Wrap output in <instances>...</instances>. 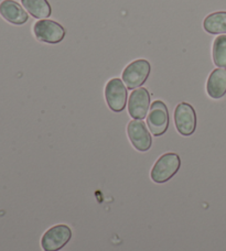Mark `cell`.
Listing matches in <instances>:
<instances>
[{"label":"cell","mask_w":226,"mask_h":251,"mask_svg":"<svg viewBox=\"0 0 226 251\" xmlns=\"http://www.w3.org/2000/svg\"><path fill=\"white\" fill-rule=\"evenodd\" d=\"M181 167L180 156L173 152L165 153L156 161L151 170V178L155 183L162 184L172 178Z\"/></svg>","instance_id":"cell-1"},{"label":"cell","mask_w":226,"mask_h":251,"mask_svg":"<svg viewBox=\"0 0 226 251\" xmlns=\"http://www.w3.org/2000/svg\"><path fill=\"white\" fill-rule=\"evenodd\" d=\"M150 63L144 59H139L126 66L123 72V82L128 89H135L144 84L150 74Z\"/></svg>","instance_id":"cell-2"},{"label":"cell","mask_w":226,"mask_h":251,"mask_svg":"<svg viewBox=\"0 0 226 251\" xmlns=\"http://www.w3.org/2000/svg\"><path fill=\"white\" fill-rule=\"evenodd\" d=\"M33 34L40 42L57 44L65 38V29L56 21L43 19L34 24Z\"/></svg>","instance_id":"cell-3"},{"label":"cell","mask_w":226,"mask_h":251,"mask_svg":"<svg viewBox=\"0 0 226 251\" xmlns=\"http://www.w3.org/2000/svg\"><path fill=\"white\" fill-rule=\"evenodd\" d=\"M169 111L164 101L156 100L150 107L147 125L153 136L159 137L166 133L169 127Z\"/></svg>","instance_id":"cell-4"},{"label":"cell","mask_w":226,"mask_h":251,"mask_svg":"<svg viewBox=\"0 0 226 251\" xmlns=\"http://www.w3.org/2000/svg\"><path fill=\"white\" fill-rule=\"evenodd\" d=\"M72 238V230L67 225H56L44 232L41 247L44 251H58Z\"/></svg>","instance_id":"cell-5"},{"label":"cell","mask_w":226,"mask_h":251,"mask_svg":"<svg viewBox=\"0 0 226 251\" xmlns=\"http://www.w3.org/2000/svg\"><path fill=\"white\" fill-rule=\"evenodd\" d=\"M105 98L111 110L120 113L125 109L127 102V87L125 86L123 79L112 78L108 80L105 87Z\"/></svg>","instance_id":"cell-6"},{"label":"cell","mask_w":226,"mask_h":251,"mask_svg":"<svg viewBox=\"0 0 226 251\" xmlns=\"http://www.w3.org/2000/svg\"><path fill=\"white\" fill-rule=\"evenodd\" d=\"M174 124L180 134L189 137L197 129V114L188 102H181L174 110Z\"/></svg>","instance_id":"cell-7"},{"label":"cell","mask_w":226,"mask_h":251,"mask_svg":"<svg viewBox=\"0 0 226 251\" xmlns=\"http://www.w3.org/2000/svg\"><path fill=\"white\" fill-rule=\"evenodd\" d=\"M127 134L136 150L146 152L151 148L152 139L142 120H132L127 126Z\"/></svg>","instance_id":"cell-8"},{"label":"cell","mask_w":226,"mask_h":251,"mask_svg":"<svg viewBox=\"0 0 226 251\" xmlns=\"http://www.w3.org/2000/svg\"><path fill=\"white\" fill-rule=\"evenodd\" d=\"M150 105V95L146 88L139 87L130 94L128 100V114L136 120L146 118Z\"/></svg>","instance_id":"cell-9"},{"label":"cell","mask_w":226,"mask_h":251,"mask_svg":"<svg viewBox=\"0 0 226 251\" xmlns=\"http://www.w3.org/2000/svg\"><path fill=\"white\" fill-rule=\"evenodd\" d=\"M0 16L15 25H22L29 20L28 13L15 0H3L0 2Z\"/></svg>","instance_id":"cell-10"},{"label":"cell","mask_w":226,"mask_h":251,"mask_svg":"<svg viewBox=\"0 0 226 251\" xmlns=\"http://www.w3.org/2000/svg\"><path fill=\"white\" fill-rule=\"evenodd\" d=\"M207 95L213 100H220L226 94V70L216 69L210 74L206 82Z\"/></svg>","instance_id":"cell-11"},{"label":"cell","mask_w":226,"mask_h":251,"mask_svg":"<svg viewBox=\"0 0 226 251\" xmlns=\"http://www.w3.org/2000/svg\"><path fill=\"white\" fill-rule=\"evenodd\" d=\"M203 28L210 34L226 33V11L213 12L205 18Z\"/></svg>","instance_id":"cell-12"},{"label":"cell","mask_w":226,"mask_h":251,"mask_svg":"<svg viewBox=\"0 0 226 251\" xmlns=\"http://www.w3.org/2000/svg\"><path fill=\"white\" fill-rule=\"evenodd\" d=\"M21 3L35 19H45L51 16L52 9L48 0H21Z\"/></svg>","instance_id":"cell-13"},{"label":"cell","mask_w":226,"mask_h":251,"mask_svg":"<svg viewBox=\"0 0 226 251\" xmlns=\"http://www.w3.org/2000/svg\"><path fill=\"white\" fill-rule=\"evenodd\" d=\"M213 61L216 66L226 69V35H219L213 43Z\"/></svg>","instance_id":"cell-14"}]
</instances>
